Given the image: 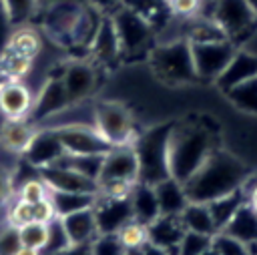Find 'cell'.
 I'll use <instances>...</instances> for the list:
<instances>
[{
  "label": "cell",
  "instance_id": "22",
  "mask_svg": "<svg viewBox=\"0 0 257 255\" xmlns=\"http://www.w3.org/2000/svg\"><path fill=\"white\" fill-rule=\"evenodd\" d=\"M131 209H133V219L151 225L159 215V201L155 195V187L147 185V183H135L133 191H131Z\"/></svg>",
  "mask_w": 257,
  "mask_h": 255
},
{
  "label": "cell",
  "instance_id": "19",
  "mask_svg": "<svg viewBox=\"0 0 257 255\" xmlns=\"http://www.w3.org/2000/svg\"><path fill=\"white\" fill-rule=\"evenodd\" d=\"M58 219L70 245H90V241L98 235V225H96L92 207L58 217Z\"/></svg>",
  "mask_w": 257,
  "mask_h": 255
},
{
  "label": "cell",
  "instance_id": "10",
  "mask_svg": "<svg viewBox=\"0 0 257 255\" xmlns=\"http://www.w3.org/2000/svg\"><path fill=\"white\" fill-rule=\"evenodd\" d=\"M88 6L86 0H50L44 12V30L60 44H72L74 30Z\"/></svg>",
  "mask_w": 257,
  "mask_h": 255
},
{
  "label": "cell",
  "instance_id": "18",
  "mask_svg": "<svg viewBox=\"0 0 257 255\" xmlns=\"http://www.w3.org/2000/svg\"><path fill=\"white\" fill-rule=\"evenodd\" d=\"M257 76V54L249 52V50H239L235 52V56L231 58V62L227 64V68L217 76V84L221 90H231L233 86L251 80Z\"/></svg>",
  "mask_w": 257,
  "mask_h": 255
},
{
  "label": "cell",
  "instance_id": "38",
  "mask_svg": "<svg viewBox=\"0 0 257 255\" xmlns=\"http://www.w3.org/2000/svg\"><path fill=\"white\" fill-rule=\"evenodd\" d=\"M48 187H46V183L40 179V177H34V179H28V181H24L22 183V187L18 189V199L20 201H24V203H38V201H42V199H46L48 197Z\"/></svg>",
  "mask_w": 257,
  "mask_h": 255
},
{
  "label": "cell",
  "instance_id": "15",
  "mask_svg": "<svg viewBox=\"0 0 257 255\" xmlns=\"http://www.w3.org/2000/svg\"><path fill=\"white\" fill-rule=\"evenodd\" d=\"M149 229V243L165 249L169 255H179V243L185 235V225L181 215H159Z\"/></svg>",
  "mask_w": 257,
  "mask_h": 255
},
{
  "label": "cell",
  "instance_id": "31",
  "mask_svg": "<svg viewBox=\"0 0 257 255\" xmlns=\"http://www.w3.org/2000/svg\"><path fill=\"white\" fill-rule=\"evenodd\" d=\"M18 237L24 247L44 251L50 239V223H38V221L24 223L22 227H18Z\"/></svg>",
  "mask_w": 257,
  "mask_h": 255
},
{
  "label": "cell",
  "instance_id": "33",
  "mask_svg": "<svg viewBox=\"0 0 257 255\" xmlns=\"http://www.w3.org/2000/svg\"><path fill=\"white\" fill-rule=\"evenodd\" d=\"M227 96L241 110L257 114V76L233 86L231 90H227Z\"/></svg>",
  "mask_w": 257,
  "mask_h": 255
},
{
  "label": "cell",
  "instance_id": "28",
  "mask_svg": "<svg viewBox=\"0 0 257 255\" xmlns=\"http://www.w3.org/2000/svg\"><path fill=\"white\" fill-rule=\"evenodd\" d=\"M48 197L54 205L56 217H64V215H70V213H76V211H82V209H90L96 201V195H92V193L50 191Z\"/></svg>",
  "mask_w": 257,
  "mask_h": 255
},
{
  "label": "cell",
  "instance_id": "36",
  "mask_svg": "<svg viewBox=\"0 0 257 255\" xmlns=\"http://www.w3.org/2000/svg\"><path fill=\"white\" fill-rule=\"evenodd\" d=\"M211 245H213V237L185 231V235L179 243V255H203L205 251L211 249Z\"/></svg>",
  "mask_w": 257,
  "mask_h": 255
},
{
  "label": "cell",
  "instance_id": "6",
  "mask_svg": "<svg viewBox=\"0 0 257 255\" xmlns=\"http://www.w3.org/2000/svg\"><path fill=\"white\" fill-rule=\"evenodd\" d=\"M112 24L118 36L120 54L137 56L141 52H151L155 46V28L131 6H118L112 16Z\"/></svg>",
  "mask_w": 257,
  "mask_h": 255
},
{
  "label": "cell",
  "instance_id": "1",
  "mask_svg": "<svg viewBox=\"0 0 257 255\" xmlns=\"http://www.w3.org/2000/svg\"><path fill=\"white\" fill-rule=\"evenodd\" d=\"M247 167L225 151L213 149L203 165L183 183L189 203H211L235 189H241L247 181Z\"/></svg>",
  "mask_w": 257,
  "mask_h": 255
},
{
  "label": "cell",
  "instance_id": "2",
  "mask_svg": "<svg viewBox=\"0 0 257 255\" xmlns=\"http://www.w3.org/2000/svg\"><path fill=\"white\" fill-rule=\"evenodd\" d=\"M213 139L201 124H175L167 139V169L169 177L185 183L213 151Z\"/></svg>",
  "mask_w": 257,
  "mask_h": 255
},
{
  "label": "cell",
  "instance_id": "20",
  "mask_svg": "<svg viewBox=\"0 0 257 255\" xmlns=\"http://www.w3.org/2000/svg\"><path fill=\"white\" fill-rule=\"evenodd\" d=\"M66 106H68V98L64 94L62 80L60 78H50L40 88L38 96H34V104H32L30 116H34V118L54 116V114L62 112Z\"/></svg>",
  "mask_w": 257,
  "mask_h": 255
},
{
  "label": "cell",
  "instance_id": "40",
  "mask_svg": "<svg viewBox=\"0 0 257 255\" xmlns=\"http://www.w3.org/2000/svg\"><path fill=\"white\" fill-rule=\"evenodd\" d=\"M171 14L175 16H181V18H193V16H199L203 4L207 0H165Z\"/></svg>",
  "mask_w": 257,
  "mask_h": 255
},
{
  "label": "cell",
  "instance_id": "48",
  "mask_svg": "<svg viewBox=\"0 0 257 255\" xmlns=\"http://www.w3.org/2000/svg\"><path fill=\"white\" fill-rule=\"evenodd\" d=\"M14 255H42V251H36V249H30V247L20 245V249H18Z\"/></svg>",
  "mask_w": 257,
  "mask_h": 255
},
{
  "label": "cell",
  "instance_id": "12",
  "mask_svg": "<svg viewBox=\"0 0 257 255\" xmlns=\"http://www.w3.org/2000/svg\"><path fill=\"white\" fill-rule=\"evenodd\" d=\"M40 179L46 183L48 191H68V193H98V183L74 169H70L68 165H64L62 161L56 165H48L38 169Z\"/></svg>",
  "mask_w": 257,
  "mask_h": 255
},
{
  "label": "cell",
  "instance_id": "5",
  "mask_svg": "<svg viewBox=\"0 0 257 255\" xmlns=\"http://www.w3.org/2000/svg\"><path fill=\"white\" fill-rule=\"evenodd\" d=\"M211 18L227 40L237 44L257 28V10L249 0H213Z\"/></svg>",
  "mask_w": 257,
  "mask_h": 255
},
{
  "label": "cell",
  "instance_id": "37",
  "mask_svg": "<svg viewBox=\"0 0 257 255\" xmlns=\"http://www.w3.org/2000/svg\"><path fill=\"white\" fill-rule=\"evenodd\" d=\"M213 251L215 255H249V247L225 233H215L213 235Z\"/></svg>",
  "mask_w": 257,
  "mask_h": 255
},
{
  "label": "cell",
  "instance_id": "41",
  "mask_svg": "<svg viewBox=\"0 0 257 255\" xmlns=\"http://www.w3.org/2000/svg\"><path fill=\"white\" fill-rule=\"evenodd\" d=\"M20 237H18V227L12 225H2L0 227V255H14L20 249Z\"/></svg>",
  "mask_w": 257,
  "mask_h": 255
},
{
  "label": "cell",
  "instance_id": "30",
  "mask_svg": "<svg viewBox=\"0 0 257 255\" xmlns=\"http://www.w3.org/2000/svg\"><path fill=\"white\" fill-rule=\"evenodd\" d=\"M34 68V58L10 52V50H2L0 54V70L6 76V80H24L30 70Z\"/></svg>",
  "mask_w": 257,
  "mask_h": 255
},
{
  "label": "cell",
  "instance_id": "32",
  "mask_svg": "<svg viewBox=\"0 0 257 255\" xmlns=\"http://www.w3.org/2000/svg\"><path fill=\"white\" fill-rule=\"evenodd\" d=\"M116 237L126 251H139L149 243V229L145 223L131 219L116 231Z\"/></svg>",
  "mask_w": 257,
  "mask_h": 255
},
{
  "label": "cell",
  "instance_id": "49",
  "mask_svg": "<svg viewBox=\"0 0 257 255\" xmlns=\"http://www.w3.org/2000/svg\"><path fill=\"white\" fill-rule=\"evenodd\" d=\"M247 247H249V255H257V241L251 243V245H247Z\"/></svg>",
  "mask_w": 257,
  "mask_h": 255
},
{
  "label": "cell",
  "instance_id": "21",
  "mask_svg": "<svg viewBox=\"0 0 257 255\" xmlns=\"http://www.w3.org/2000/svg\"><path fill=\"white\" fill-rule=\"evenodd\" d=\"M34 135H36V129L30 122V118L4 120V124L0 129V145L10 153L24 155L26 149L30 147Z\"/></svg>",
  "mask_w": 257,
  "mask_h": 255
},
{
  "label": "cell",
  "instance_id": "34",
  "mask_svg": "<svg viewBox=\"0 0 257 255\" xmlns=\"http://www.w3.org/2000/svg\"><path fill=\"white\" fill-rule=\"evenodd\" d=\"M2 4H4V14L8 24L22 26L34 14L38 0H2Z\"/></svg>",
  "mask_w": 257,
  "mask_h": 255
},
{
  "label": "cell",
  "instance_id": "51",
  "mask_svg": "<svg viewBox=\"0 0 257 255\" xmlns=\"http://www.w3.org/2000/svg\"><path fill=\"white\" fill-rule=\"evenodd\" d=\"M38 2H40V0H38Z\"/></svg>",
  "mask_w": 257,
  "mask_h": 255
},
{
  "label": "cell",
  "instance_id": "11",
  "mask_svg": "<svg viewBox=\"0 0 257 255\" xmlns=\"http://www.w3.org/2000/svg\"><path fill=\"white\" fill-rule=\"evenodd\" d=\"M122 181V183H139V161L137 153L131 147H112L102 157V167L98 175L100 183Z\"/></svg>",
  "mask_w": 257,
  "mask_h": 255
},
{
  "label": "cell",
  "instance_id": "8",
  "mask_svg": "<svg viewBox=\"0 0 257 255\" xmlns=\"http://www.w3.org/2000/svg\"><path fill=\"white\" fill-rule=\"evenodd\" d=\"M189 48L195 74L203 80H217V76L227 68V64L237 52V44L227 38L209 42H189Z\"/></svg>",
  "mask_w": 257,
  "mask_h": 255
},
{
  "label": "cell",
  "instance_id": "42",
  "mask_svg": "<svg viewBox=\"0 0 257 255\" xmlns=\"http://www.w3.org/2000/svg\"><path fill=\"white\" fill-rule=\"evenodd\" d=\"M30 217H32V221H38V223H52L56 219V211H54L50 197H46L38 203H32L30 205Z\"/></svg>",
  "mask_w": 257,
  "mask_h": 255
},
{
  "label": "cell",
  "instance_id": "44",
  "mask_svg": "<svg viewBox=\"0 0 257 255\" xmlns=\"http://www.w3.org/2000/svg\"><path fill=\"white\" fill-rule=\"evenodd\" d=\"M48 255H90L88 245H68L56 253H48Z\"/></svg>",
  "mask_w": 257,
  "mask_h": 255
},
{
  "label": "cell",
  "instance_id": "3",
  "mask_svg": "<svg viewBox=\"0 0 257 255\" xmlns=\"http://www.w3.org/2000/svg\"><path fill=\"white\" fill-rule=\"evenodd\" d=\"M149 62H151L153 72L165 82L179 84V82L197 80L187 38H177V40H167L163 44H155L153 50L149 52Z\"/></svg>",
  "mask_w": 257,
  "mask_h": 255
},
{
  "label": "cell",
  "instance_id": "50",
  "mask_svg": "<svg viewBox=\"0 0 257 255\" xmlns=\"http://www.w3.org/2000/svg\"><path fill=\"white\" fill-rule=\"evenodd\" d=\"M4 82H6V76H4V74H2V70H0V88H2V84H4Z\"/></svg>",
  "mask_w": 257,
  "mask_h": 255
},
{
  "label": "cell",
  "instance_id": "27",
  "mask_svg": "<svg viewBox=\"0 0 257 255\" xmlns=\"http://www.w3.org/2000/svg\"><path fill=\"white\" fill-rule=\"evenodd\" d=\"M245 203H247L245 185H243L241 189H235L233 193H227V195H223V197H219V199L207 203L209 213H211V217H213V223H215V227H217V233L231 221V217L237 213V209H239L241 205H245Z\"/></svg>",
  "mask_w": 257,
  "mask_h": 255
},
{
  "label": "cell",
  "instance_id": "9",
  "mask_svg": "<svg viewBox=\"0 0 257 255\" xmlns=\"http://www.w3.org/2000/svg\"><path fill=\"white\" fill-rule=\"evenodd\" d=\"M64 153L68 157H88V155H104L112 147L98 135L94 124L88 122H64L58 126H50Z\"/></svg>",
  "mask_w": 257,
  "mask_h": 255
},
{
  "label": "cell",
  "instance_id": "16",
  "mask_svg": "<svg viewBox=\"0 0 257 255\" xmlns=\"http://www.w3.org/2000/svg\"><path fill=\"white\" fill-rule=\"evenodd\" d=\"M60 80H62V88L68 98V104H74L92 92L96 84V74H94V68L86 62H70L64 66Z\"/></svg>",
  "mask_w": 257,
  "mask_h": 255
},
{
  "label": "cell",
  "instance_id": "13",
  "mask_svg": "<svg viewBox=\"0 0 257 255\" xmlns=\"http://www.w3.org/2000/svg\"><path fill=\"white\" fill-rule=\"evenodd\" d=\"M34 94L24 80H6L0 88V112L6 120L30 118Z\"/></svg>",
  "mask_w": 257,
  "mask_h": 255
},
{
  "label": "cell",
  "instance_id": "14",
  "mask_svg": "<svg viewBox=\"0 0 257 255\" xmlns=\"http://www.w3.org/2000/svg\"><path fill=\"white\" fill-rule=\"evenodd\" d=\"M94 219L98 225V233H116L126 221L133 219V209H131V199H108V197H98L92 205Z\"/></svg>",
  "mask_w": 257,
  "mask_h": 255
},
{
  "label": "cell",
  "instance_id": "29",
  "mask_svg": "<svg viewBox=\"0 0 257 255\" xmlns=\"http://www.w3.org/2000/svg\"><path fill=\"white\" fill-rule=\"evenodd\" d=\"M181 221H183V225H185L187 231L209 235V237H213L217 233V227L213 223V217L209 213V207L203 205V203H189L183 209V213H181Z\"/></svg>",
  "mask_w": 257,
  "mask_h": 255
},
{
  "label": "cell",
  "instance_id": "39",
  "mask_svg": "<svg viewBox=\"0 0 257 255\" xmlns=\"http://www.w3.org/2000/svg\"><path fill=\"white\" fill-rule=\"evenodd\" d=\"M30 221H32L30 203H24V201H20L16 197L14 203L8 205V209H6V223L12 225V227H22L24 223H30Z\"/></svg>",
  "mask_w": 257,
  "mask_h": 255
},
{
  "label": "cell",
  "instance_id": "4",
  "mask_svg": "<svg viewBox=\"0 0 257 255\" xmlns=\"http://www.w3.org/2000/svg\"><path fill=\"white\" fill-rule=\"evenodd\" d=\"M169 133H171V126L165 124V126L151 129L143 137H137L133 149L139 161V183L157 185L159 181L169 177V169H167Z\"/></svg>",
  "mask_w": 257,
  "mask_h": 255
},
{
  "label": "cell",
  "instance_id": "47",
  "mask_svg": "<svg viewBox=\"0 0 257 255\" xmlns=\"http://www.w3.org/2000/svg\"><path fill=\"white\" fill-rule=\"evenodd\" d=\"M141 255H169L165 249H161V247H157V245H153V243H147L145 247H143V251H141Z\"/></svg>",
  "mask_w": 257,
  "mask_h": 255
},
{
  "label": "cell",
  "instance_id": "46",
  "mask_svg": "<svg viewBox=\"0 0 257 255\" xmlns=\"http://www.w3.org/2000/svg\"><path fill=\"white\" fill-rule=\"evenodd\" d=\"M247 205L257 213V183H253L249 187V193H247Z\"/></svg>",
  "mask_w": 257,
  "mask_h": 255
},
{
  "label": "cell",
  "instance_id": "35",
  "mask_svg": "<svg viewBox=\"0 0 257 255\" xmlns=\"http://www.w3.org/2000/svg\"><path fill=\"white\" fill-rule=\"evenodd\" d=\"M90 255H126V249L118 241L116 233H98L90 245Z\"/></svg>",
  "mask_w": 257,
  "mask_h": 255
},
{
  "label": "cell",
  "instance_id": "45",
  "mask_svg": "<svg viewBox=\"0 0 257 255\" xmlns=\"http://www.w3.org/2000/svg\"><path fill=\"white\" fill-rule=\"evenodd\" d=\"M86 2L96 10H106V8H118L122 0H86Z\"/></svg>",
  "mask_w": 257,
  "mask_h": 255
},
{
  "label": "cell",
  "instance_id": "7",
  "mask_svg": "<svg viewBox=\"0 0 257 255\" xmlns=\"http://www.w3.org/2000/svg\"><path fill=\"white\" fill-rule=\"evenodd\" d=\"M92 124L110 147H131L137 141L133 118L118 102H100L92 112Z\"/></svg>",
  "mask_w": 257,
  "mask_h": 255
},
{
  "label": "cell",
  "instance_id": "23",
  "mask_svg": "<svg viewBox=\"0 0 257 255\" xmlns=\"http://www.w3.org/2000/svg\"><path fill=\"white\" fill-rule=\"evenodd\" d=\"M155 187V195L159 201V209L161 215H181L183 209L189 205L183 183H179L173 177H167L163 181H159Z\"/></svg>",
  "mask_w": 257,
  "mask_h": 255
},
{
  "label": "cell",
  "instance_id": "26",
  "mask_svg": "<svg viewBox=\"0 0 257 255\" xmlns=\"http://www.w3.org/2000/svg\"><path fill=\"white\" fill-rule=\"evenodd\" d=\"M6 50L28 56V58H36L38 52L42 50V36L36 28L32 26H16L12 32H8L6 36Z\"/></svg>",
  "mask_w": 257,
  "mask_h": 255
},
{
  "label": "cell",
  "instance_id": "24",
  "mask_svg": "<svg viewBox=\"0 0 257 255\" xmlns=\"http://www.w3.org/2000/svg\"><path fill=\"white\" fill-rule=\"evenodd\" d=\"M88 50L100 60V62H110L114 60L116 56H120V46H118V36H116V30H114V24H112V18H102L94 36H92V42L88 46Z\"/></svg>",
  "mask_w": 257,
  "mask_h": 255
},
{
  "label": "cell",
  "instance_id": "17",
  "mask_svg": "<svg viewBox=\"0 0 257 255\" xmlns=\"http://www.w3.org/2000/svg\"><path fill=\"white\" fill-rule=\"evenodd\" d=\"M24 157L28 159V163L42 169V167L60 163L66 157V153L62 149L56 133L52 129H44V131H36V135H34L30 147L26 149Z\"/></svg>",
  "mask_w": 257,
  "mask_h": 255
},
{
  "label": "cell",
  "instance_id": "43",
  "mask_svg": "<svg viewBox=\"0 0 257 255\" xmlns=\"http://www.w3.org/2000/svg\"><path fill=\"white\" fill-rule=\"evenodd\" d=\"M12 197V183H10V177L0 171V205H4L6 201H10Z\"/></svg>",
  "mask_w": 257,
  "mask_h": 255
},
{
  "label": "cell",
  "instance_id": "25",
  "mask_svg": "<svg viewBox=\"0 0 257 255\" xmlns=\"http://www.w3.org/2000/svg\"><path fill=\"white\" fill-rule=\"evenodd\" d=\"M221 233L245 243V245H251L257 241V213L245 203L237 209V213L231 217V221L221 229Z\"/></svg>",
  "mask_w": 257,
  "mask_h": 255
}]
</instances>
